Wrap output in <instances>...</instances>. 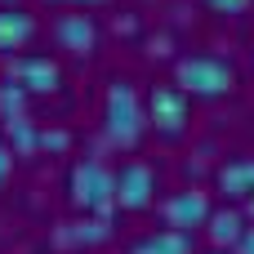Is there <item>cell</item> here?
I'll return each instance as SVG.
<instances>
[{"label": "cell", "instance_id": "obj_13", "mask_svg": "<svg viewBox=\"0 0 254 254\" xmlns=\"http://www.w3.org/2000/svg\"><path fill=\"white\" fill-rule=\"evenodd\" d=\"M4 129H9V147H13V156H27V152L40 143V129H36L27 116H13V121H4Z\"/></svg>", "mask_w": 254, "mask_h": 254}, {"label": "cell", "instance_id": "obj_19", "mask_svg": "<svg viewBox=\"0 0 254 254\" xmlns=\"http://www.w3.org/2000/svg\"><path fill=\"white\" fill-rule=\"evenodd\" d=\"M246 219H254V196H246Z\"/></svg>", "mask_w": 254, "mask_h": 254}, {"label": "cell", "instance_id": "obj_21", "mask_svg": "<svg viewBox=\"0 0 254 254\" xmlns=\"http://www.w3.org/2000/svg\"><path fill=\"white\" fill-rule=\"evenodd\" d=\"M9 4H13V0H9Z\"/></svg>", "mask_w": 254, "mask_h": 254}, {"label": "cell", "instance_id": "obj_16", "mask_svg": "<svg viewBox=\"0 0 254 254\" xmlns=\"http://www.w3.org/2000/svg\"><path fill=\"white\" fill-rule=\"evenodd\" d=\"M232 254H254V228H241V237L232 241Z\"/></svg>", "mask_w": 254, "mask_h": 254}, {"label": "cell", "instance_id": "obj_2", "mask_svg": "<svg viewBox=\"0 0 254 254\" xmlns=\"http://www.w3.org/2000/svg\"><path fill=\"white\" fill-rule=\"evenodd\" d=\"M174 85L188 98H223L237 89V67L219 54H183L174 63Z\"/></svg>", "mask_w": 254, "mask_h": 254}, {"label": "cell", "instance_id": "obj_3", "mask_svg": "<svg viewBox=\"0 0 254 254\" xmlns=\"http://www.w3.org/2000/svg\"><path fill=\"white\" fill-rule=\"evenodd\" d=\"M67 192H71V205L85 210V214L112 219V210H116V174L103 161H94V156H85V161L71 165Z\"/></svg>", "mask_w": 254, "mask_h": 254}, {"label": "cell", "instance_id": "obj_20", "mask_svg": "<svg viewBox=\"0 0 254 254\" xmlns=\"http://www.w3.org/2000/svg\"><path fill=\"white\" fill-rule=\"evenodd\" d=\"M63 4H103V0H63Z\"/></svg>", "mask_w": 254, "mask_h": 254}, {"label": "cell", "instance_id": "obj_9", "mask_svg": "<svg viewBox=\"0 0 254 254\" xmlns=\"http://www.w3.org/2000/svg\"><path fill=\"white\" fill-rule=\"evenodd\" d=\"M214 183H219V192H223L228 201L254 196V156H232V161H223L219 174H214Z\"/></svg>", "mask_w": 254, "mask_h": 254}, {"label": "cell", "instance_id": "obj_11", "mask_svg": "<svg viewBox=\"0 0 254 254\" xmlns=\"http://www.w3.org/2000/svg\"><path fill=\"white\" fill-rule=\"evenodd\" d=\"M129 254H192V232H179V228L147 232L143 241L129 246Z\"/></svg>", "mask_w": 254, "mask_h": 254}, {"label": "cell", "instance_id": "obj_18", "mask_svg": "<svg viewBox=\"0 0 254 254\" xmlns=\"http://www.w3.org/2000/svg\"><path fill=\"white\" fill-rule=\"evenodd\" d=\"M9 170H13V147H9V143H0V183L9 179Z\"/></svg>", "mask_w": 254, "mask_h": 254}, {"label": "cell", "instance_id": "obj_17", "mask_svg": "<svg viewBox=\"0 0 254 254\" xmlns=\"http://www.w3.org/2000/svg\"><path fill=\"white\" fill-rule=\"evenodd\" d=\"M36 147H49V152H63V147H67V134H58V129H54V134H40V143H36Z\"/></svg>", "mask_w": 254, "mask_h": 254}, {"label": "cell", "instance_id": "obj_5", "mask_svg": "<svg viewBox=\"0 0 254 254\" xmlns=\"http://www.w3.org/2000/svg\"><path fill=\"white\" fill-rule=\"evenodd\" d=\"M156 201V170L147 161H125L116 170V205L121 210H147Z\"/></svg>", "mask_w": 254, "mask_h": 254}, {"label": "cell", "instance_id": "obj_1", "mask_svg": "<svg viewBox=\"0 0 254 254\" xmlns=\"http://www.w3.org/2000/svg\"><path fill=\"white\" fill-rule=\"evenodd\" d=\"M103 129L116 147H138V138L147 134V107L134 89V80H112L107 98H103Z\"/></svg>", "mask_w": 254, "mask_h": 254}, {"label": "cell", "instance_id": "obj_10", "mask_svg": "<svg viewBox=\"0 0 254 254\" xmlns=\"http://www.w3.org/2000/svg\"><path fill=\"white\" fill-rule=\"evenodd\" d=\"M31 36H36L31 13H27V9H18V4H4V9H0V54L22 49Z\"/></svg>", "mask_w": 254, "mask_h": 254}, {"label": "cell", "instance_id": "obj_6", "mask_svg": "<svg viewBox=\"0 0 254 254\" xmlns=\"http://www.w3.org/2000/svg\"><path fill=\"white\" fill-rule=\"evenodd\" d=\"M161 214H165V223L179 228V232L205 228V219H210V196H205L201 188H183V192H174V196L161 205Z\"/></svg>", "mask_w": 254, "mask_h": 254}, {"label": "cell", "instance_id": "obj_15", "mask_svg": "<svg viewBox=\"0 0 254 254\" xmlns=\"http://www.w3.org/2000/svg\"><path fill=\"white\" fill-rule=\"evenodd\" d=\"M210 9H219V13H246L250 9V0H205Z\"/></svg>", "mask_w": 254, "mask_h": 254}, {"label": "cell", "instance_id": "obj_12", "mask_svg": "<svg viewBox=\"0 0 254 254\" xmlns=\"http://www.w3.org/2000/svg\"><path fill=\"white\" fill-rule=\"evenodd\" d=\"M241 228H246V210H237V205H228V210H210V219H205L210 241L223 246V250H232V241L241 237Z\"/></svg>", "mask_w": 254, "mask_h": 254}, {"label": "cell", "instance_id": "obj_4", "mask_svg": "<svg viewBox=\"0 0 254 254\" xmlns=\"http://www.w3.org/2000/svg\"><path fill=\"white\" fill-rule=\"evenodd\" d=\"M147 129L161 138H179L188 129V94L179 85H156L147 94Z\"/></svg>", "mask_w": 254, "mask_h": 254}, {"label": "cell", "instance_id": "obj_14", "mask_svg": "<svg viewBox=\"0 0 254 254\" xmlns=\"http://www.w3.org/2000/svg\"><path fill=\"white\" fill-rule=\"evenodd\" d=\"M22 107H27V89H22L18 80H9V76H4V80H0V116H4V121L27 116Z\"/></svg>", "mask_w": 254, "mask_h": 254}, {"label": "cell", "instance_id": "obj_7", "mask_svg": "<svg viewBox=\"0 0 254 254\" xmlns=\"http://www.w3.org/2000/svg\"><path fill=\"white\" fill-rule=\"evenodd\" d=\"M9 80H18L27 94H54V89H58V80H63V71H58V63H54V58L31 54V58H18V63L9 67Z\"/></svg>", "mask_w": 254, "mask_h": 254}, {"label": "cell", "instance_id": "obj_8", "mask_svg": "<svg viewBox=\"0 0 254 254\" xmlns=\"http://www.w3.org/2000/svg\"><path fill=\"white\" fill-rule=\"evenodd\" d=\"M54 40L67 54H89L98 45V27H94L89 13H58L54 18Z\"/></svg>", "mask_w": 254, "mask_h": 254}]
</instances>
